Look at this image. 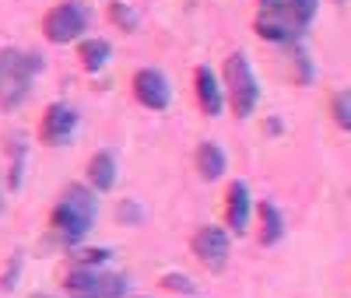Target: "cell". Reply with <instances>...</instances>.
Masks as SVG:
<instances>
[{"instance_id":"cell-1","label":"cell","mask_w":351,"mask_h":298,"mask_svg":"<svg viewBox=\"0 0 351 298\" xmlns=\"http://www.w3.org/2000/svg\"><path fill=\"white\" fill-rule=\"evenodd\" d=\"M95 218H99V200H95L92 186L71 183V186L60 193V200H56L53 214H49V232H53V238H56L60 246L74 249L81 238L92 232Z\"/></svg>"},{"instance_id":"cell-2","label":"cell","mask_w":351,"mask_h":298,"mask_svg":"<svg viewBox=\"0 0 351 298\" xmlns=\"http://www.w3.org/2000/svg\"><path fill=\"white\" fill-rule=\"evenodd\" d=\"M43 71V56L39 53H25V49H0V109H18L28 92H32V81Z\"/></svg>"},{"instance_id":"cell-3","label":"cell","mask_w":351,"mask_h":298,"mask_svg":"<svg viewBox=\"0 0 351 298\" xmlns=\"http://www.w3.org/2000/svg\"><path fill=\"white\" fill-rule=\"evenodd\" d=\"M225 99L236 119H250L253 109L260 105V84H256V74L250 67L246 53H232L225 60Z\"/></svg>"},{"instance_id":"cell-4","label":"cell","mask_w":351,"mask_h":298,"mask_svg":"<svg viewBox=\"0 0 351 298\" xmlns=\"http://www.w3.org/2000/svg\"><path fill=\"white\" fill-rule=\"evenodd\" d=\"M88 25H92V11L77 0H64V4H56L46 11L43 18V32L49 42L56 46H67V42H77L81 32H88Z\"/></svg>"},{"instance_id":"cell-5","label":"cell","mask_w":351,"mask_h":298,"mask_svg":"<svg viewBox=\"0 0 351 298\" xmlns=\"http://www.w3.org/2000/svg\"><path fill=\"white\" fill-rule=\"evenodd\" d=\"M71 298H123L127 277L123 274H102L99 266H74L64 277Z\"/></svg>"},{"instance_id":"cell-6","label":"cell","mask_w":351,"mask_h":298,"mask_svg":"<svg viewBox=\"0 0 351 298\" xmlns=\"http://www.w3.org/2000/svg\"><path fill=\"white\" fill-rule=\"evenodd\" d=\"M306 28L291 18V11L285 8V0H274V4H260L256 14V36L267 42H295Z\"/></svg>"},{"instance_id":"cell-7","label":"cell","mask_w":351,"mask_h":298,"mask_svg":"<svg viewBox=\"0 0 351 298\" xmlns=\"http://www.w3.org/2000/svg\"><path fill=\"white\" fill-rule=\"evenodd\" d=\"M193 256L208 266V271L221 274L225 263H228V232L218 225H204L193 235Z\"/></svg>"},{"instance_id":"cell-8","label":"cell","mask_w":351,"mask_h":298,"mask_svg":"<svg viewBox=\"0 0 351 298\" xmlns=\"http://www.w3.org/2000/svg\"><path fill=\"white\" fill-rule=\"evenodd\" d=\"M134 99H137L144 109H155V112L169 109V102H172L169 77H165L162 71H155V67H141V71L134 74Z\"/></svg>"},{"instance_id":"cell-9","label":"cell","mask_w":351,"mask_h":298,"mask_svg":"<svg viewBox=\"0 0 351 298\" xmlns=\"http://www.w3.org/2000/svg\"><path fill=\"white\" fill-rule=\"evenodd\" d=\"M74 130H77V112H74V105H67V102H53V105L43 112V127H39L43 144H49V147H64V144H71Z\"/></svg>"},{"instance_id":"cell-10","label":"cell","mask_w":351,"mask_h":298,"mask_svg":"<svg viewBox=\"0 0 351 298\" xmlns=\"http://www.w3.org/2000/svg\"><path fill=\"white\" fill-rule=\"evenodd\" d=\"M193 92H197V105L204 109V116H221L225 88H221V81H218V74L211 67H197L193 71Z\"/></svg>"},{"instance_id":"cell-11","label":"cell","mask_w":351,"mask_h":298,"mask_svg":"<svg viewBox=\"0 0 351 298\" xmlns=\"http://www.w3.org/2000/svg\"><path fill=\"white\" fill-rule=\"evenodd\" d=\"M225 214H228V228L243 235L250 228V211H253V200H250V186L243 183V179H236V183L228 186V197H225Z\"/></svg>"},{"instance_id":"cell-12","label":"cell","mask_w":351,"mask_h":298,"mask_svg":"<svg viewBox=\"0 0 351 298\" xmlns=\"http://www.w3.org/2000/svg\"><path fill=\"white\" fill-rule=\"evenodd\" d=\"M256 214H260V246H278L281 238H285V218H281V211H278L271 200H260Z\"/></svg>"},{"instance_id":"cell-13","label":"cell","mask_w":351,"mask_h":298,"mask_svg":"<svg viewBox=\"0 0 351 298\" xmlns=\"http://www.w3.org/2000/svg\"><path fill=\"white\" fill-rule=\"evenodd\" d=\"M88 183H92V190H99V193H109L116 186V158H112V151L92 155V162H88Z\"/></svg>"},{"instance_id":"cell-14","label":"cell","mask_w":351,"mask_h":298,"mask_svg":"<svg viewBox=\"0 0 351 298\" xmlns=\"http://www.w3.org/2000/svg\"><path fill=\"white\" fill-rule=\"evenodd\" d=\"M225 151L215 144V140H204L200 147H197V172H200V179H208V183H215V179H221V172H225Z\"/></svg>"},{"instance_id":"cell-15","label":"cell","mask_w":351,"mask_h":298,"mask_svg":"<svg viewBox=\"0 0 351 298\" xmlns=\"http://www.w3.org/2000/svg\"><path fill=\"white\" fill-rule=\"evenodd\" d=\"M77 56H81V67L95 74V71H102V67L109 64L112 46H109L106 39H81V49H77Z\"/></svg>"},{"instance_id":"cell-16","label":"cell","mask_w":351,"mask_h":298,"mask_svg":"<svg viewBox=\"0 0 351 298\" xmlns=\"http://www.w3.org/2000/svg\"><path fill=\"white\" fill-rule=\"evenodd\" d=\"M8 151H11V179H8V186L18 190L21 186V169H25V151H28L21 134H11L8 137Z\"/></svg>"},{"instance_id":"cell-17","label":"cell","mask_w":351,"mask_h":298,"mask_svg":"<svg viewBox=\"0 0 351 298\" xmlns=\"http://www.w3.org/2000/svg\"><path fill=\"white\" fill-rule=\"evenodd\" d=\"M330 116H334V123H337L341 130L351 134V88H344V92H337V95L330 99Z\"/></svg>"},{"instance_id":"cell-18","label":"cell","mask_w":351,"mask_h":298,"mask_svg":"<svg viewBox=\"0 0 351 298\" xmlns=\"http://www.w3.org/2000/svg\"><path fill=\"white\" fill-rule=\"evenodd\" d=\"M285 8L291 11V18H295L302 28H309V25H313V18H316L319 0H285Z\"/></svg>"},{"instance_id":"cell-19","label":"cell","mask_w":351,"mask_h":298,"mask_svg":"<svg viewBox=\"0 0 351 298\" xmlns=\"http://www.w3.org/2000/svg\"><path fill=\"white\" fill-rule=\"evenodd\" d=\"M109 18L120 25L123 32H134V28H137V14L130 11V4H112V8H109Z\"/></svg>"},{"instance_id":"cell-20","label":"cell","mask_w":351,"mask_h":298,"mask_svg":"<svg viewBox=\"0 0 351 298\" xmlns=\"http://www.w3.org/2000/svg\"><path fill=\"white\" fill-rule=\"evenodd\" d=\"M109 256H112V253L102 249V246H99V249H77V253H74V263H77V266H102Z\"/></svg>"},{"instance_id":"cell-21","label":"cell","mask_w":351,"mask_h":298,"mask_svg":"<svg viewBox=\"0 0 351 298\" xmlns=\"http://www.w3.org/2000/svg\"><path fill=\"white\" fill-rule=\"evenodd\" d=\"M162 288L180 291V295H197V284H193L186 274H165V277H162Z\"/></svg>"},{"instance_id":"cell-22","label":"cell","mask_w":351,"mask_h":298,"mask_svg":"<svg viewBox=\"0 0 351 298\" xmlns=\"http://www.w3.org/2000/svg\"><path fill=\"white\" fill-rule=\"evenodd\" d=\"M144 218V211H141V207L134 203V200H123L120 203V221H127V225H137Z\"/></svg>"},{"instance_id":"cell-23","label":"cell","mask_w":351,"mask_h":298,"mask_svg":"<svg viewBox=\"0 0 351 298\" xmlns=\"http://www.w3.org/2000/svg\"><path fill=\"white\" fill-rule=\"evenodd\" d=\"M295 64H299V81H309L313 74H309V56H306V49H295Z\"/></svg>"},{"instance_id":"cell-24","label":"cell","mask_w":351,"mask_h":298,"mask_svg":"<svg viewBox=\"0 0 351 298\" xmlns=\"http://www.w3.org/2000/svg\"><path fill=\"white\" fill-rule=\"evenodd\" d=\"M18 263H21V256H14V263H11V271L4 274V284H0V288H4V291H11V288H14V277H18Z\"/></svg>"},{"instance_id":"cell-25","label":"cell","mask_w":351,"mask_h":298,"mask_svg":"<svg viewBox=\"0 0 351 298\" xmlns=\"http://www.w3.org/2000/svg\"><path fill=\"white\" fill-rule=\"evenodd\" d=\"M0 211H4V186H0Z\"/></svg>"},{"instance_id":"cell-26","label":"cell","mask_w":351,"mask_h":298,"mask_svg":"<svg viewBox=\"0 0 351 298\" xmlns=\"http://www.w3.org/2000/svg\"><path fill=\"white\" fill-rule=\"evenodd\" d=\"M260 4H274V0H260Z\"/></svg>"},{"instance_id":"cell-27","label":"cell","mask_w":351,"mask_h":298,"mask_svg":"<svg viewBox=\"0 0 351 298\" xmlns=\"http://www.w3.org/2000/svg\"><path fill=\"white\" fill-rule=\"evenodd\" d=\"M36 298H49V295H36Z\"/></svg>"}]
</instances>
